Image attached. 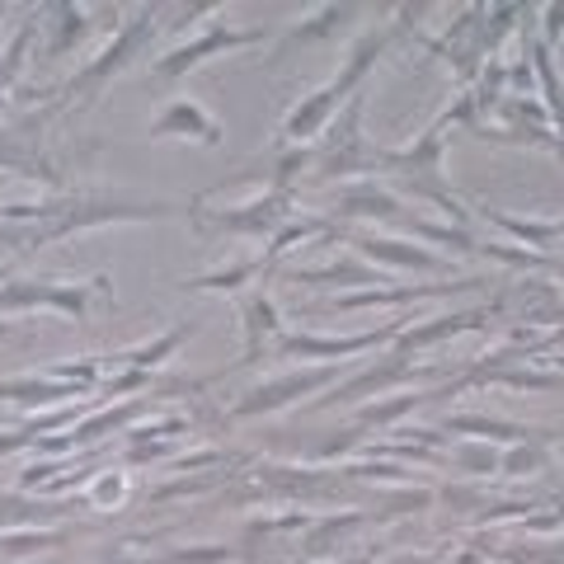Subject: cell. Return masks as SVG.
<instances>
[{
	"label": "cell",
	"instance_id": "obj_37",
	"mask_svg": "<svg viewBox=\"0 0 564 564\" xmlns=\"http://www.w3.org/2000/svg\"><path fill=\"white\" fill-rule=\"evenodd\" d=\"M324 564H362V560H324Z\"/></svg>",
	"mask_w": 564,
	"mask_h": 564
},
{
	"label": "cell",
	"instance_id": "obj_28",
	"mask_svg": "<svg viewBox=\"0 0 564 564\" xmlns=\"http://www.w3.org/2000/svg\"><path fill=\"white\" fill-rule=\"evenodd\" d=\"M127 499V479L123 471H99L85 479V503L90 508H118Z\"/></svg>",
	"mask_w": 564,
	"mask_h": 564
},
{
	"label": "cell",
	"instance_id": "obj_10",
	"mask_svg": "<svg viewBox=\"0 0 564 564\" xmlns=\"http://www.w3.org/2000/svg\"><path fill=\"white\" fill-rule=\"evenodd\" d=\"M282 320L268 292H245L240 296V367H254L259 358L278 348Z\"/></svg>",
	"mask_w": 564,
	"mask_h": 564
},
{
	"label": "cell",
	"instance_id": "obj_22",
	"mask_svg": "<svg viewBox=\"0 0 564 564\" xmlns=\"http://www.w3.org/2000/svg\"><path fill=\"white\" fill-rule=\"evenodd\" d=\"M259 273H268L264 259H235V264L211 268V273L189 278L183 287H189V292H245V282H254Z\"/></svg>",
	"mask_w": 564,
	"mask_h": 564
},
{
	"label": "cell",
	"instance_id": "obj_1",
	"mask_svg": "<svg viewBox=\"0 0 564 564\" xmlns=\"http://www.w3.org/2000/svg\"><path fill=\"white\" fill-rule=\"evenodd\" d=\"M161 14H165L161 5H141V10L132 14V20H123V24H118V34H113V38L104 42V48H99V52L90 56V62H85V66L76 70V76H70V80L62 85V94H66V99H76V94H80L85 104H90V99H94L99 90H104V85H108L113 76H123V70L132 66L137 56L151 48V38L161 34Z\"/></svg>",
	"mask_w": 564,
	"mask_h": 564
},
{
	"label": "cell",
	"instance_id": "obj_35",
	"mask_svg": "<svg viewBox=\"0 0 564 564\" xmlns=\"http://www.w3.org/2000/svg\"><path fill=\"white\" fill-rule=\"evenodd\" d=\"M386 564H433L428 555H400V560H386Z\"/></svg>",
	"mask_w": 564,
	"mask_h": 564
},
{
	"label": "cell",
	"instance_id": "obj_26",
	"mask_svg": "<svg viewBox=\"0 0 564 564\" xmlns=\"http://www.w3.org/2000/svg\"><path fill=\"white\" fill-rule=\"evenodd\" d=\"M531 70L541 80V94H546V108L550 118L564 127V90H560V76H555V56H550L546 42H531Z\"/></svg>",
	"mask_w": 564,
	"mask_h": 564
},
{
	"label": "cell",
	"instance_id": "obj_15",
	"mask_svg": "<svg viewBox=\"0 0 564 564\" xmlns=\"http://www.w3.org/2000/svg\"><path fill=\"white\" fill-rule=\"evenodd\" d=\"M70 395H80L70 381H56L48 372H20V376H5L0 381V400H10V405H24V409H48L56 400H70Z\"/></svg>",
	"mask_w": 564,
	"mask_h": 564
},
{
	"label": "cell",
	"instance_id": "obj_16",
	"mask_svg": "<svg viewBox=\"0 0 564 564\" xmlns=\"http://www.w3.org/2000/svg\"><path fill=\"white\" fill-rule=\"evenodd\" d=\"M489 324V310H451V316H433L414 324V330H400V348L405 352H419V348H433L451 334H465V330H485Z\"/></svg>",
	"mask_w": 564,
	"mask_h": 564
},
{
	"label": "cell",
	"instance_id": "obj_19",
	"mask_svg": "<svg viewBox=\"0 0 564 564\" xmlns=\"http://www.w3.org/2000/svg\"><path fill=\"white\" fill-rule=\"evenodd\" d=\"M38 14H48V20H38L48 28V56H66L85 34H90V10L85 5H48Z\"/></svg>",
	"mask_w": 564,
	"mask_h": 564
},
{
	"label": "cell",
	"instance_id": "obj_20",
	"mask_svg": "<svg viewBox=\"0 0 564 564\" xmlns=\"http://www.w3.org/2000/svg\"><path fill=\"white\" fill-rule=\"evenodd\" d=\"M447 433H471L479 437V443H508V447H517V443H536V428H527V423H508V419H489V414H457V419H447Z\"/></svg>",
	"mask_w": 564,
	"mask_h": 564
},
{
	"label": "cell",
	"instance_id": "obj_3",
	"mask_svg": "<svg viewBox=\"0 0 564 564\" xmlns=\"http://www.w3.org/2000/svg\"><path fill=\"white\" fill-rule=\"evenodd\" d=\"M334 376H338V367H334V362H306V367H292V372L264 376V381H254V386L231 405V419H235V423H245V419L278 414V409H287V405L302 400V395L324 390Z\"/></svg>",
	"mask_w": 564,
	"mask_h": 564
},
{
	"label": "cell",
	"instance_id": "obj_36",
	"mask_svg": "<svg viewBox=\"0 0 564 564\" xmlns=\"http://www.w3.org/2000/svg\"><path fill=\"white\" fill-rule=\"evenodd\" d=\"M5 338H14V324H10V320H0V344H5Z\"/></svg>",
	"mask_w": 564,
	"mask_h": 564
},
{
	"label": "cell",
	"instance_id": "obj_7",
	"mask_svg": "<svg viewBox=\"0 0 564 564\" xmlns=\"http://www.w3.org/2000/svg\"><path fill=\"white\" fill-rule=\"evenodd\" d=\"M423 376H437V372H433V367H419L405 348H395V352H386V358H381L376 367H367V372H358L352 381H344V386L334 381V390H330V395H320V400H310V409L348 405V400H362V395H372V390L381 395V390L400 386V381H423Z\"/></svg>",
	"mask_w": 564,
	"mask_h": 564
},
{
	"label": "cell",
	"instance_id": "obj_4",
	"mask_svg": "<svg viewBox=\"0 0 564 564\" xmlns=\"http://www.w3.org/2000/svg\"><path fill=\"white\" fill-rule=\"evenodd\" d=\"M249 42H264V28H231V24H211L193 38H179L175 48H165L151 62V80H179L189 76L193 66L211 62V56H226L235 48H249Z\"/></svg>",
	"mask_w": 564,
	"mask_h": 564
},
{
	"label": "cell",
	"instance_id": "obj_25",
	"mask_svg": "<svg viewBox=\"0 0 564 564\" xmlns=\"http://www.w3.org/2000/svg\"><path fill=\"white\" fill-rule=\"evenodd\" d=\"M433 400V390H414V395H395V400H376V405H367L362 414H358V428H376V433H386L395 428L409 409H419V405H428Z\"/></svg>",
	"mask_w": 564,
	"mask_h": 564
},
{
	"label": "cell",
	"instance_id": "obj_30",
	"mask_svg": "<svg viewBox=\"0 0 564 564\" xmlns=\"http://www.w3.org/2000/svg\"><path fill=\"white\" fill-rule=\"evenodd\" d=\"M451 457H457V465H461L465 475H493V471H499V447H489V443H479V447H457Z\"/></svg>",
	"mask_w": 564,
	"mask_h": 564
},
{
	"label": "cell",
	"instance_id": "obj_34",
	"mask_svg": "<svg viewBox=\"0 0 564 564\" xmlns=\"http://www.w3.org/2000/svg\"><path fill=\"white\" fill-rule=\"evenodd\" d=\"M14 447H24L20 433H5V437H0V457H5V451H14Z\"/></svg>",
	"mask_w": 564,
	"mask_h": 564
},
{
	"label": "cell",
	"instance_id": "obj_13",
	"mask_svg": "<svg viewBox=\"0 0 564 564\" xmlns=\"http://www.w3.org/2000/svg\"><path fill=\"white\" fill-rule=\"evenodd\" d=\"M400 197L390 189H381L376 179H362V183H348V189L334 193V217L344 221H400Z\"/></svg>",
	"mask_w": 564,
	"mask_h": 564
},
{
	"label": "cell",
	"instance_id": "obj_9",
	"mask_svg": "<svg viewBox=\"0 0 564 564\" xmlns=\"http://www.w3.org/2000/svg\"><path fill=\"white\" fill-rule=\"evenodd\" d=\"M151 137L155 141H197V146H221V123L197 104V99H169V104L151 118Z\"/></svg>",
	"mask_w": 564,
	"mask_h": 564
},
{
	"label": "cell",
	"instance_id": "obj_5",
	"mask_svg": "<svg viewBox=\"0 0 564 564\" xmlns=\"http://www.w3.org/2000/svg\"><path fill=\"white\" fill-rule=\"evenodd\" d=\"M348 245L358 259H367L372 268H381V273H395V268H409V273H451V259H443V254H433L428 245H419V240H409V235H386V231H352L348 235Z\"/></svg>",
	"mask_w": 564,
	"mask_h": 564
},
{
	"label": "cell",
	"instance_id": "obj_6",
	"mask_svg": "<svg viewBox=\"0 0 564 564\" xmlns=\"http://www.w3.org/2000/svg\"><path fill=\"white\" fill-rule=\"evenodd\" d=\"M390 338H400V324L367 330V334H282L273 352L278 358H296V362H348L358 352H376Z\"/></svg>",
	"mask_w": 564,
	"mask_h": 564
},
{
	"label": "cell",
	"instance_id": "obj_8",
	"mask_svg": "<svg viewBox=\"0 0 564 564\" xmlns=\"http://www.w3.org/2000/svg\"><path fill=\"white\" fill-rule=\"evenodd\" d=\"M344 104H348V99L334 90V80H324L320 90L302 94L287 108V118H282V127H278V141H282V146H310V141H320L324 127L338 118V108H344Z\"/></svg>",
	"mask_w": 564,
	"mask_h": 564
},
{
	"label": "cell",
	"instance_id": "obj_12",
	"mask_svg": "<svg viewBox=\"0 0 564 564\" xmlns=\"http://www.w3.org/2000/svg\"><path fill=\"white\" fill-rule=\"evenodd\" d=\"M113 292H108V278H85V282H70V278H42V310H56L66 320H90L99 306H108Z\"/></svg>",
	"mask_w": 564,
	"mask_h": 564
},
{
	"label": "cell",
	"instance_id": "obj_14",
	"mask_svg": "<svg viewBox=\"0 0 564 564\" xmlns=\"http://www.w3.org/2000/svg\"><path fill=\"white\" fill-rule=\"evenodd\" d=\"M296 282H316V287H352V292H362V287H386V273L381 268H372L367 259H330V264H320V268H296L292 273Z\"/></svg>",
	"mask_w": 564,
	"mask_h": 564
},
{
	"label": "cell",
	"instance_id": "obj_21",
	"mask_svg": "<svg viewBox=\"0 0 564 564\" xmlns=\"http://www.w3.org/2000/svg\"><path fill=\"white\" fill-rule=\"evenodd\" d=\"M66 513V503H56V499H24V493H0V531H10V527H42V522H52V517H62Z\"/></svg>",
	"mask_w": 564,
	"mask_h": 564
},
{
	"label": "cell",
	"instance_id": "obj_27",
	"mask_svg": "<svg viewBox=\"0 0 564 564\" xmlns=\"http://www.w3.org/2000/svg\"><path fill=\"white\" fill-rule=\"evenodd\" d=\"M310 165H316V151H310V146H287V151L278 155V169H273V179H268V189L292 197V183L302 179Z\"/></svg>",
	"mask_w": 564,
	"mask_h": 564
},
{
	"label": "cell",
	"instance_id": "obj_23",
	"mask_svg": "<svg viewBox=\"0 0 564 564\" xmlns=\"http://www.w3.org/2000/svg\"><path fill=\"white\" fill-rule=\"evenodd\" d=\"M320 235H330V217H292L273 240H268V249L259 254V259H264V268H273L282 254L302 249L306 240H320Z\"/></svg>",
	"mask_w": 564,
	"mask_h": 564
},
{
	"label": "cell",
	"instance_id": "obj_31",
	"mask_svg": "<svg viewBox=\"0 0 564 564\" xmlns=\"http://www.w3.org/2000/svg\"><path fill=\"white\" fill-rule=\"evenodd\" d=\"M226 560H235L231 546H207V550H169L161 564H226Z\"/></svg>",
	"mask_w": 564,
	"mask_h": 564
},
{
	"label": "cell",
	"instance_id": "obj_18",
	"mask_svg": "<svg viewBox=\"0 0 564 564\" xmlns=\"http://www.w3.org/2000/svg\"><path fill=\"white\" fill-rule=\"evenodd\" d=\"M352 20H358V5H320L316 14H306L302 24H292L287 34H282L278 56L287 52V48H296V42H324V38H334L338 28H348Z\"/></svg>",
	"mask_w": 564,
	"mask_h": 564
},
{
	"label": "cell",
	"instance_id": "obj_17",
	"mask_svg": "<svg viewBox=\"0 0 564 564\" xmlns=\"http://www.w3.org/2000/svg\"><path fill=\"white\" fill-rule=\"evenodd\" d=\"M197 330V324H175V330L155 334V338H141V344H127L123 352H113V367H123V372H151V367H161L169 352H179V344Z\"/></svg>",
	"mask_w": 564,
	"mask_h": 564
},
{
	"label": "cell",
	"instance_id": "obj_29",
	"mask_svg": "<svg viewBox=\"0 0 564 564\" xmlns=\"http://www.w3.org/2000/svg\"><path fill=\"white\" fill-rule=\"evenodd\" d=\"M541 465H546V451L531 447V443H517V447L499 451V471H508V475H536Z\"/></svg>",
	"mask_w": 564,
	"mask_h": 564
},
{
	"label": "cell",
	"instance_id": "obj_24",
	"mask_svg": "<svg viewBox=\"0 0 564 564\" xmlns=\"http://www.w3.org/2000/svg\"><path fill=\"white\" fill-rule=\"evenodd\" d=\"M409 240H433V245H447L457 254H479V240L471 235V226H451V221H405Z\"/></svg>",
	"mask_w": 564,
	"mask_h": 564
},
{
	"label": "cell",
	"instance_id": "obj_2",
	"mask_svg": "<svg viewBox=\"0 0 564 564\" xmlns=\"http://www.w3.org/2000/svg\"><path fill=\"white\" fill-rule=\"evenodd\" d=\"M189 217L203 226V231H226V235H249V240H273L282 226L292 221V197L287 193H273V189H259L254 197L235 207H203V203H189Z\"/></svg>",
	"mask_w": 564,
	"mask_h": 564
},
{
	"label": "cell",
	"instance_id": "obj_11",
	"mask_svg": "<svg viewBox=\"0 0 564 564\" xmlns=\"http://www.w3.org/2000/svg\"><path fill=\"white\" fill-rule=\"evenodd\" d=\"M479 278H461V282H405V287H362V292H344L334 296L324 310L334 316H348V310H376V306H409V302H423V296H451V292H471Z\"/></svg>",
	"mask_w": 564,
	"mask_h": 564
},
{
	"label": "cell",
	"instance_id": "obj_33",
	"mask_svg": "<svg viewBox=\"0 0 564 564\" xmlns=\"http://www.w3.org/2000/svg\"><path fill=\"white\" fill-rule=\"evenodd\" d=\"M546 28H541V42L550 52H555V42H560V28H564V5H546Z\"/></svg>",
	"mask_w": 564,
	"mask_h": 564
},
{
	"label": "cell",
	"instance_id": "obj_32",
	"mask_svg": "<svg viewBox=\"0 0 564 564\" xmlns=\"http://www.w3.org/2000/svg\"><path fill=\"white\" fill-rule=\"evenodd\" d=\"M38 546H56V536L52 531H34V527L0 531V550H10V555H20V550H38Z\"/></svg>",
	"mask_w": 564,
	"mask_h": 564
}]
</instances>
